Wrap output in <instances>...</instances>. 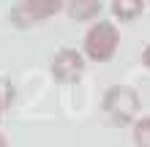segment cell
Wrapping results in <instances>:
<instances>
[{
	"label": "cell",
	"instance_id": "6da1fadb",
	"mask_svg": "<svg viewBox=\"0 0 150 147\" xmlns=\"http://www.w3.org/2000/svg\"><path fill=\"white\" fill-rule=\"evenodd\" d=\"M101 112L107 115L109 125H134L139 115V93L128 84H112L101 98Z\"/></svg>",
	"mask_w": 150,
	"mask_h": 147
},
{
	"label": "cell",
	"instance_id": "7a4b0ae2",
	"mask_svg": "<svg viewBox=\"0 0 150 147\" xmlns=\"http://www.w3.org/2000/svg\"><path fill=\"white\" fill-rule=\"evenodd\" d=\"M117 46H120V30L109 19L93 22L82 41V52L90 63H109L115 57V52H117Z\"/></svg>",
	"mask_w": 150,
	"mask_h": 147
},
{
	"label": "cell",
	"instance_id": "3957f363",
	"mask_svg": "<svg viewBox=\"0 0 150 147\" xmlns=\"http://www.w3.org/2000/svg\"><path fill=\"white\" fill-rule=\"evenodd\" d=\"M63 6L66 0H16L11 6V25L16 30H30L33 25L57 16Z\"/></svg>",
	"mask_w": 150,
	"mask_h": 147
},
{
	"label": "cell",
	"instance_id": "277c9868",
	"mask_svg": "<svg viewBox=\"0 0 150 147\" xmlns=\"http://www.w3.org/2000/svg\"><path fill=\"white\" fill-rule=\"evenodd\" d=\"M85 65H87V57L82 52H76L71 46H63L55 52L49 63V74L57 84H76L79 79L85 76Z\"/></svg>",
	"mask_w": 150,
	"mask_h": 147
},
{
	"label": "cell",
	"instance_id": "5b68a950",
	"mask_svg": "<svg viewBox=\"0 0 150 147\" xmlns=\"http://www.w3.org/2000/svg\"><path fill=\"white\" fill-rule=\"evenodd\" d=\"M63 11L68 14L71 22L79 25H87V22H96L104 11V0H66Z\"/></svg>",
	"mask_w": 150,
	"mask_h": 147
},
{
	"label": "cell",
	"instance_id": "8992f818",
	"mask_svg": "<svg viewBox=\"0 0 150 147\" xmlns=\"http://www.w3.org/2000/svg\"><path fill=\"white\" fill-rule=\"evenodd\" d=\"M112 14L117 22H137L145 14V0H112Z\"/></svg>",
	"mask_w": 150,
	"mask_h": 147
},
{
	"label": "cell",
	"instance_id": "52a82bcc",
	"mask_svg": "<svg viewBox=\"0 0 150 147\" xmlns=\"http://www.w3.org/2000/svg\"><path fill=\"white\" fill-rule=\"evenodd\" d=\"M14 96H16V90H14V82L8 79V76H0V120H3V115H6L8 109H11Z\"/></svg>",
	"mask_w": 150,
	"mask_h": 147
},
{
	"label": "cell",
	"instance_id": "ba28073f",
	"mask_svg": "<svg viewBox=\"0 0 150 147\" xmlns=\"http://www.w3.org/2000/svg\"><path fill=\"white\" fill-rule=\"evenodd\" d=\"M134 144L137 147H150V117L134 120Z\"/></svg>",
	"mask_w": 150,
	"mask_h": 147
},
{
	"label": "cell",
	"instance_id": "9c48e42d",
	"mask_svg": "<svg viewBox=\"0 0 150 147\" xmlns=\"http://www.w3.org/2000/svg\"><path fill=\"white\" fill-rule=\"evenodd\" d=\"M142 65L150 71V44H147V46H145V52H142Z\"/></svg>",
	"mask_w": 150,
	"mask_h": 147
},
{
	"label": "cell",
	"instance_id": "30bf717a",
	"mask_svg": "<svg viewBox=\"0 0 150 147\" xmlns=\"http://www.w3.org/2000/svg\"><path fill=\"white\" fill-rule=\"evenodd\" d=\"M6 144H8V139H6L3 134H0V147H6Z\"/></svg>",
	"mask_w": 150,
	"mask_h": 147
},
{
	"label": "cell",
	"instance_id": "8fae6325",
	"mask_svg": "<svg viewBox=\"0 0 150 147\" xmlns=\"http://www.w3.org/2000/svg\"><path fill=\"white\" fill-rule=\"evenodd\" d=\"M147 3H150V0H147Z\"/></svg>",
	"mask_w": 150,
	"mask_h": 147
}]
</instances>
